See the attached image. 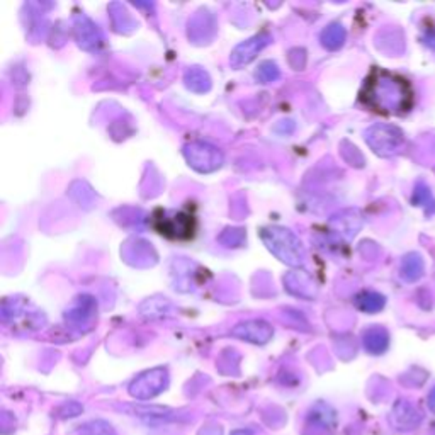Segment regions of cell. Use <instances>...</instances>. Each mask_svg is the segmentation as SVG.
I'll return each mask as SVG.
<instances>
[{"label":"cell","mask_w":435,"mask_h":435,"mask_svg":"<svg viewBox=\"0 0 435 435\" xmlns=\"http://www.w3.org/2000/svg\"><path fill=\"white\" fill-rule=\"evenodd\" d=\"M82 412H83V407L80 405V403H77V402H68V403H65L63 407H60L58 416H60L61 420L75 419V416L80 415Z\"/></svg>","instance_id":"44dd1931"},{"label":"cell","mask_w":435,"mask_h":435,"mask_svg":"<svg viewBox=\"0 0 435 435\" xmlns=\"http://www.w3.org/2000/svg\"><path fill=\"white\" fill-rule=\"evenodd\" d=\"M184 82H186V87L191 92H196V94H206L211 89V77L208 75L204 68L201 67H191L184 73Z\"/></svg>","instance_id":"5bb4252c"},{"label":"cell","mask_w":435,"mask_h":435,"mask_svg":"<svg viewBox=\"0 0 435 435\" xmlns=\"http://www.w3.org/2000/svg\"><path fill=\"white\" fill-rule=\"evenodd\" d=\"M219 241L225 247H240L245 241V230H241V228H228V230L221 233Z\"/></svg>","instance_id":"ffe728a7"},{"label":"cell","mask_w":435,"mask_h":435,"mask_svg":"<svg viewBox=\"0 0 435 435\" xmlns=\"http://www.w3.org/2000/svg\"><path fill=\"white\" fill-rule=\"evenodd\" d=\"M271 39H272L271 34L261 33V34H256V36L247 39V41L236 45L235 50L231 51V56H230L231 67L239 70L241 67H245V65H248L250 61L256 60L258 53H261L263 48L269 45Z\"/></svg>","instance_id":"ba28073f"},{"label":"cell","mask_w":435,"mask_h":435,"mask_svg":"<svg viewBox=\"0 0 435 435\" xmlns=\"http://www.w3.org/2000/svg\"><path fill=\"white\" fill-rule=\"evenodd\" d=\"M153 226L160 235L170 240H189L194 236V216L184 211H157L153 214Z\"/></svg>","instance_id":"3957f363"},{"label":"cell","mask_w":435,"mask_h":435,"mask_svg":"<svg viewBox=\"0 0 435 435\" xmlns=\"http://www.w3.org/2000/svg\"><path fill=\"white\" fill-rule=\"evenodd\" d=\"M355 305H357L359 310L367 311V313H374V311H379L381 308L384 306V298L379 296L376 293H360L357 298H355Z\"/></svg>","instance_id":"e0dca14e"},{"label":"cell","mask_w":435,"mask_h":435,"mask_svg":"<svg viewBox=\"0 0 435 435\" xmlns=\"http://www.w3.org/2000/svg\"><path fill=\"white\" fill-rule=\"evenodd\" d=\"M360 100L376 112L403 114L413 105V89L407 78L376 68L366 78Z\"/></svg>","instance_id":"6da1fadb"},{"label":"cell","mask_w":435,"mask_h":435,"mask_svg":"<svg viewBox=\"0 0 435 435\" xmlns=\"http://www.w3.org/2000/svg\"><path fill=\"white\" fill-rule=\"evenodd\" d=\"M256 77H257V80L262 83H272V82L279 80L281 70L278 65L274 63V61H262V63L258 65Z\"/></svg>","instance_id":"d6986e66"},{"label":"cell","mask_w":435,"mask_h":435,"mask_svg":"<svg viewBox=\"0 0 435 435\" xmlns=\"http://www.w3.org/2000/svg\"><path fill=\"white\" fill-rule=\"evenodd\" d=\"M231 335L241 338V340H247L250 344L263 345L274 337V328L263 320H248V322H241L236 327H233Z\"/></svg>","instance_id":"9c48e42d"},{"label":"cell","mask_w":435,"mask_h":435,"mask_svg":"<svg viewBox=\"0 0 435 435\" xmlns=\"http://www.w3.org/2000/svg\"><path fill=\"white\" fill-rule=\"evenodd\" d=\"M333 427H335V413L325 403H316L306 416L305 434L313 432L311 435H328L327 432H332Z\"/></svg>","instance_id":"30bf717a"},{"label":"cell","mask_w":435,"mask_h":435,"mask_svg":"<svg viewBox=\"0 0 435 435\" xmlns=\"http://www.w3.org/2000/svg\"><path fill=\"white\" fill-rule=\"evenodd\" d=\"M157 303H158V300H148V301H145L142 306H145V308L148 306V311H145L143 315H145V316H152V318H155V316H162V315H164L167 308H169V301H164L160 306H157Z\"/></svg>","instance_id":"7402d4cb"},{"label":"cell","mask_w":435,"mask_h":435,"mask_svg":"<svg viewBox=\"0 0 435 435\" xmlns=\"http://www.w3.org/2000/svg\"><path fill=\"white\" fill-rule=\"evenodd\" d=\"M393 133H397L393 128H384V126L381 128V126H376V128L367 131L366 140L377 153H386V152L393 150L398 143L397 140L399 135L393 136Z\"/></svg>","instance_id":"7c38bea8"},{"label":"cell","mask_w":435,"mask_h":435,"mask_svg":"<svg viewBox=\"0 0 435 435\" xmlns=\"http://www.w3.org/2000/svg\"><path fill=\"white\" fill-rule=\"evenodd\" d=\"M216 17L208 9H199L194 16L189 19L187 24V36L192 43L201 45V43H209L216 34Z\"/></svg>","instance_id":"8992f818"},{"label":"cell","mask_w":435,"mask_h":435,"mask_svg":"<svg viewBox=\"0 0 435 435\" xmlns=\"http://www.w3.org/2000/svg\"><path fill=\"white\" fill-rule=\"evenodd\" d=\"M77 435H116L112 425L105 420H92L78 427Z\"/></svg>","instance_id":"ac0fdd59"},{"label":"cell","mask_w":435,"mask_h":435,"mask_svg":"<svg viewBox=\"0 0 435 435\" xmlns=\"http://www.w3.org/2000/svg\"><path fill=\"white\" fill-rule=\"evenodd\" d=\"M364 345H366L369 352L381 354L388 347V335L379 328H372L364 335Z\"/></svg>","instance_id":"2e32d148"},{"label":"cell","mask_w":435,"mask_h":435,"mask_svg":"<svg viewBox=\"0 0 435 435\" xmlns=\"http://www.w3.org/2000/svg\"><path fill=\"white\" fill-rule=\"evenodd\" d=\"M184 158L199 174H211L223 165V153L214 145L191 142L184 145Z\"/></svg>","instance_id":"277c9868"},{"label":"cell","mask_w":435,"mask_h":435,"mask_svg":"<svg viewBox=\"0 0 435 435\" xmlns=\"http://www.w3.org/2000/svg\"><path fill=\"white\" fill-rule=\"evenodd\" d=\"M261 239L281 262L291 267H298L305 262L306 252L303 241L288 228L266 226L261 230Z\"/></svg>","instance_id":"7a4b0ae2"},{"label":"cell","mask_w":435,"mask_h":435,"mask_svg":"<svg viewBox=\"0 0 435 435\" xmlns=\"http://www.w3.org/2000/svg\"><path fill=\"white\" fill-rule=\"evenodd\" d=\"M284 284L289 293L294 294V296L305 298V300H313L316 294V285L313 283V278L308 276L305 271L289 272V274L284 278Z\"/></svg>","instance_id":"8fae6325"},{"label":"cell","mask_w":435,"mask_h":435,"mask_svg":"<svg viewBox=\"0 0 435 435\" xmlns=\"http://www.w3.org/2000/svg\"><path fill=\"white\" fill-rule=\"evenodd\" d=\"M169 386V372L165 367H153L136 376L130 384V394L140 402H147L158 397Z\"/></svg>","instance_id":"5b68a950"},{"label":"cell","mask_w":435,"mask_h":435,"mask_svg":"<svg viewBox=\"0 0 435 435\" xmlns=\"http://www.w3.org/2000/svg\"><path fill=\"white\" fill-rule=\"evenodd\" d=\"M231 435H252V432H250V430L240 429V430H233Z\"/></svg>","instance_id":"603a6c76"},{"label":"cell","mask_w":435,"mask_h":435,"mask_svg":"<svg viewBox=\"0 0 435 435\" xmlns=\"http://www.w3.org/2000/svg\"><path fill=\"white\" fill-rule=\"evenodd\" d=\"M322 45L328 50H338L345 41V29L340 24H330L320 34Z\"/></svg>","instance_id":"9a60e30c"},{"label":"cell","mask_w":435,"mask_h":435,"mask_svg":"<svg viewBox=\"0 0 435 435\" xmlns=\"http://www.w3.org/2000/svg\"><path fill=\"white\" fill-rule=\"evenodd\" d=\"M95 313V301L90 296H80L67 310V320L73 323H83Z\"/></svg>","instance_id":"4fadbf2b"},{"label":"cell","mask_w":435,"mask_h":435,"mask_svg":"<svg viewBox=\"0 0 435 435\" xmlns=\"http://www.w3.org/2000/svg\"><path fill=\"white\" fill-rule=\"evenodd\" d=\"M73 33H75L78 46L85 51H98L104 41L99 26L85 14H77L73 17Z\"/></svg>","instance_id":"52a82bcc"}]
</instances>
